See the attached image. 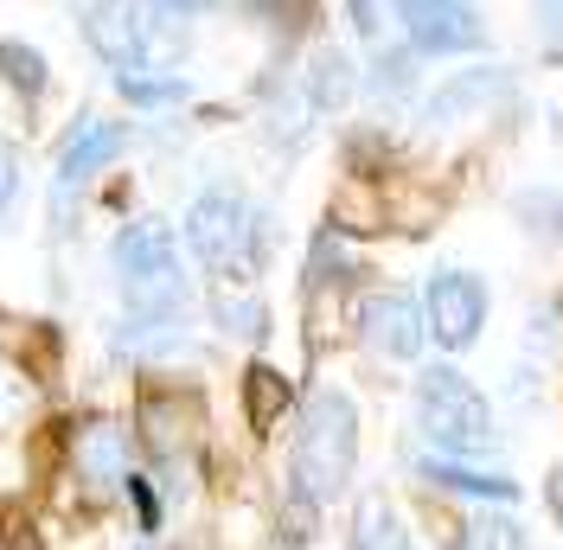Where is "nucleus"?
I'll return each instance as SVG.
<instances>
[{"label":"nucleus","mask_w":563,"mask_h":550,"mask_svg":"<svg viewBox=\"0 0 563 550\" xmlns=\"http://www.w3.org/2000/svg\"><path fill=\"white\" fill-rule=\"evenodd\" d=\"M244 416L256 436H269L282 416H288V378H282L276 365H250L244 372Z\"/></svg>","instance_id":"14"},{"label":"nucleus","mask_w":563,"mask_h":550,"mask_svg":"<svg viewBox=\"0 0 563 550\" xmlns=\"http://www.w3.org/2000/svg\"><path fill=\"white\" fill-rule=\"evenodd\" d=\"M455 550H519V531L506 518H474V525H461Z\"/></svg>","instance_id":"20"},{"label":"nucleus","mask_w":563,"mask_h":550,"mask_svg":"<svg viewBox=\"0 0 563 550\" xmlns=\"http://www.w3.org/2000/svg\"><path fill=\"white\" fill-rule=\"evenodd\" d=\"M417 474L429 486H449V493H474V499H499V506H512L519 499V481L512 474H481V468H467V461H455V454H422Z\"/></svg>","instance_id":"10"},{"label":"nucleus","mask_w":563,"mask_h":550,"mask_svg":"<svg viewBox=\"0 0 563 550\" xmlns=\"http://www.w3.org/2000/svg\"><path fill=\"white\" fill-rule=\"evenodd\" d=\"M115 90L129 103L154 109V103H179L186 97V77H154V70H115Z\"/></svg>","instance_id":"18"},{"label":"nucleus","mask_w":563,"mask_h":550,"mask_svg":"<svg viewBox=\"0 0 563 550\" xmlns=\"http://www.w3.org/2000/svg\"><path fill=\"white\" fill-rule=\"evenodd\" d=\"M352 550H417L404 513L390 506L385 493H365L358 499V525H352Z\"/></svg>","instance_id":"13"},{"label":"nucleus","mask_w":563,"mask_h":550,"mask_svg":"<svg viewBox=\"0 0 563 550\" xmlns=\"http://www.w3.org/2000/svg\"><path fill=\"white\" fill-rule=\"evenodd\" d=\"M122 147H129V129L122 122H77L58 147V193H77L84 179H97L109 161H122Z\"/></svg>","instance_id":"9"},{"label":"nucleus","mask_w":563,"mask_h":550,"mask_svg":"<svg viewBox=\"0 0 563 550\" xmlns=\"http://www.w3.org/2000/svg\"><path fill=\"white\" fill-rule=\"evenodd\" d=\"M417 429L435 454L455 461H481L493 454V410L474 391V378H461L455 365H429L417 378Z\"/></svg>","instance_id":"3"},{"label":"nucleus","mask_w":563,"mask_h":550,"mask_svg":"<svg viewBox=\"0 0 563 550\" xmlns=\"http://www.w3.org/2000/svg\"><path fill=\"white\" fill-rule=\"evenodd\" d=\"M422 308H429V340H442V352H467L487 327V288L467 270H442L429 275Z\"/></svg>","instance_id":"7"},{"label":"nucleus","mask_w":563,"mask_h":550,"mask_svg":"<svg viewBox=\"0 0 563 550\" xmlns=\"http://www.w3.org/2000/svg\"><path fill=\"white\" fill-rule=\"evenodd\" d=\"M161 7H167V13H179V20H186V13H206L211 0H161Z\"/></svg>","instance_id":"25"},{"label":"nucleus","mask_w":563,"mask_h":550,"mask_svg":"<svg viewBox=\"0 0 563 550\" xmlns=\"http://www.w3.org/2000/svg\"><path fill=\"white\" fill-rule=\"evenodd\" d=\"M358 333L372 352H385V359H417L422 340H429V308H417L410 295H372L365 308H358Z\"/></svg>","instance_id":"8"},{"label":"nucleus","mask_w":563,"mask_h":550,"mask_svg":"<svg viewBox=\"0 0 563 550\" xmlns=\"http://www.w3.org/2000/svg\"><path fill=\"white\" fill-rule=\"evenodd\" d=\"M84 38L115 70H154V58L167 52L161 20H154V0H97L84 13Z\"/></svg>","instance_id":"5"},{"label":"nucleus","mask_w":563,"mask_h":550,"mask_svg":"<svg viewBox=\"0 0 563 550\" xmlns=\"http://www.w3.org/2000/svg\"><path fill=\"white\" fill-rule=\"evenodd\" d=\"M77 468H84V481H129V474H135V468H129V429L90 422V429L77 436Z\"/></svg>","instance_id":"11"},{"label":"nucleus","mask_w":563,"mask_h":550,"mask_svg":"<svg viewBox=\"0 0 563 550\" xmlns=\"http://www.w3.org/2000/svg\"><path fill=\"white\" fill-rule=\"evenodd\" d=\"M352 97V58L346 52H314V70H308V103L314 109H340Z\"/></svg>","instance_id":"16"},{"label":"nucleus","mask_w":563,"mask_h":550,"mask_svg":"<svg viewBox=\"0 0 563 550\" xmlns=\"http://www.w3.org/2000/svg\"><path fill=\"white\" fill-rule=\"evenodd\" d=\"M352 468H358V410L346 391H314L295 436V486L327 506L352 486Z\"/></svg>","instance_id":"1"},{"label":"nucleus","mask_w":563,"mask_h":550,"mask_svg":"<svg viewBox=\"0 0 563 550\" xmlns=\"http://www.w3.org/2000/svg\"><path fill=\"white\" fill-rule=\"evenodd\" d=\"M218 327H224V333H263V301H256V295L238 301V282H224V288H218Z\"/></svg>","instance_id":"19"},{"label":"nucleus","mask_w":563,"mask_h":550,"mask_svg":"<svg viewBox=\"0 0 563 550\" xmlns=\"http://www.w3.org/2000/svg\"><path fill=\"white\" fill-rule=\"evenodd\" d=\"M390 7H397V26H404V38H410L417 52H429V58L481 52V38H487L481 13H474L467 0H390Z\"/></svg>","instance_id":"6"},{"label":"nucleus","mask_w":563,"mask_h":550,"mask_svg":"<svg viewBox=\"0 0 563 550\" xmlns=\"http://www.w3.org/2000/svg\"><path fill=\"white\" fill-rule=\"evenodd\" d=\"M538 20H544L551 38H563V0H538Z\"/></svg>","instance_id":"23"},{"label":"nucleus","mask_w":563,"mask_h":550,"mask_svg":"<svg viewBox=\"0 0 563 550\" xmlns=\"http://www.w3.org/2000/svg\"><path fill=\"white\" fill-rule=\"evenodd\" d=\"M13 186H20V173H13V154H0V211L13 199Z\"/></svg>","instance_id":"24"},{"label":"nucleus","mask_w":563,"mask_h":550,"mask_svg":"<svg viewBox=\"0 0 563 550\" xmlns=\"http://www.w3.org/2000/svg\"><path fill=\"white\" fill-rule=\"evenodd\" d=\"M109 270L129 314H186V263L167 224H122V238L109 250Z\"/></svg>","instance_id":"4"},{"label":"nucleus","mask_w":563,"mask_h":550,"mask_svg":"<svg viewBox=\"0 0 563 550\" xmlns=\"http://www.w3.org/2000/svg\"><path fill=\"white\" fill-rule=\"evenodd\" d=\"M493 97H506V77L499 70H467V77H449L429 103H422V122H455L461 109H481V103H493Z\"/></svg>","instance_id":"12"},{"label":"nucleus","mask_w":563,"mask_h":550,"mask_svg":"<svg viewBox=\"0 0 563 550\" xmlns=\"http://www.w3.org/2000/svg\"><path fill=\"white\" fill-rule=\"evenodd\" d=\"M0 70H7V84H13L26 103L45 97V58H38L26 38H7V45H0Z\"/></svg>","instance_id":"17"},{"label":"nucleus","mask_w":563,"mask_h":550,"mask_svg":"<svg viewBox=\"0 0 563 550\" xmlns=\"http://www.w3.org/2000/svg\"><path fill=\"white\" fill-rule=\"evenodd\" d=\"M186 250L199 256V270H211L218 282H250L263 263V218L244 193L211 186L186 206Z\"/></svg>","instance_id":"2"},{"label":"nucleus","mask_w":563,"mask_h":550,"mask_svg":"<svg viewBox=\"0 0 563 550\" xmlns=\"http://www.w3.org/2000/svg\"><path fill=\"white\" fill-rule=\"evenodd\" d=\"M346 13H352V26H358V33H372V26H378V0H346Z\"/></svg>","instance_id":"22"},{"label":"nucleus","mask_w":563,"mask_h":550,"mask_svg":"<svg viewBox=\"0 0 563 550\" xmlns=\"http://www.w3.org/2000/svg\"><path fill=\"white\" fill-rule=\"evenodd\" d=\"M179 320L186 314H129V327L115 333V352H135V359H161V352H179Z\"/></svg>","instance_id":"15"},{"label":"nucleus","mask_w":563,"mask_h":550,"mask_svg":"<svg viewBox=\"0 0 563 550\" xmlns=\"http://www.w3.org/2000/svg\"><path fill=\"white\" fill-rule=\"evenodd\" d=\"M129 499H135V513H141V531H154L161 525V499H154V486H147V474H129Z\"/></svg>","instance_id":"21"}]
</instances>
